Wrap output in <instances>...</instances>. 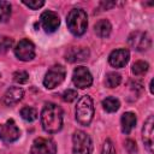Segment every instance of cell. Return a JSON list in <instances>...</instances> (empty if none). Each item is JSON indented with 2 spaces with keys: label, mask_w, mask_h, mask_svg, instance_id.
Returning <instances> with one entry per match:
<instances>
[{
  "label": "cell",
  "mask_w": 154,
  "mask_h": 154,
  "mask_svg": "<svg viewBox=\"0 0 154 154\" xmlns=\"http://www.w3.org/2000/svg\"><path fill=\"white\" fill-rule=\"evenodd\" d=\"M124 148H125V150H126L129 154H135V153L137 152L136 143H135V141H132V140H126L125 143H124Z\"/></svg>",
  "instance_id": "4316f807"
},
{
  "label": "cell",
  "mask_w": 154,
  "mask_h": 154,
  "mask_svg": "<svg viewBox=\"0 0 154 154\" xmlns=\"http://www.w3.org/2000/svg\"><path fill=\"white\" fill-rule=\"evenodd\" d=\"M130 59V53L128 49L125 48H119V49H114L111 52L109 57H108V63L113 66V67H124L128 61Z\"/></svg>",
  "instance_id": "7c38bea8"
},
{
  "label": "cell",
  "mask_w": 154,
  "mask_h": 154,
  "mask_svg": "<svg viewBox=\"0 0 154 154\" xmlns=\"http://www.w3.org/2000/svg\"><path fill=\"white\" fill-rule=\"evenodd\" d=\"M120 81H122V77L119 73L117 72H109L107 73L106 76V79H105V83L108 88H116L120 84Z\"/></svg>",
  "instance_id": "ffe728a7"
},
{
  "label": "cell",
  "mask_w": 154,
  "mask_h": 154,
  "mask_svg": "<svg viewBox=\"0 0 154 154\" xmlns=\"http://www.w3.org/2000/svg\"><path fill=\"white\" fill-rule=\"evenodd\" d=\"M41 124L48 134L60 131L63 128V109L55 103H46L41 112Z\"/></svg>",
  "instance_id": "6da1fadb"
},
{
  "label": "cell",
  "mask_w": 154,
  "mask_h": 154,
  "mask_svg": "<svg viewBox=\"0 0 154 154\" xmlns=\"http://www.w3.org/2000/svg\"><path fill=\"white\" fill-rule=\"evenodd\" d=\"M23 96H24V90L20 87H11L4 94L2 101L6 106H12L18 103L23 99Z\"/></svg>",
  "instance_id": "4fadbf2b"
},
{
  "label": "cell",
  "mask_w": 154,
  "mask_h": 154,
  "mask_svg": "<svg viewBox=\"0 0 154 154\" xmlns=\"http://www.w3.org/2000/svg\"><path fill=\"white\" fill-rule=\"evenodd\" d=\"M102 154H116L113 143H112L109 140H106V141H105L103 147H102Z\"/></svg>",
  "instance_id": "83f0119b"
},
{
  "label": "cell",
  "mask_w": 154,
  "mask_h": 154,
  "mask_svg": "<svg viewBox=\"0 0 154 154\" xmlns=\"http://www.w3.org/2000/svg\"><path fill=\"white\" fill-rule=\"evenodd\" d=\"M94 29H95V32H96L97 36H100V37H107L111 34L112 25H111V23L107 19H100L94 25Z\"/></svg>",
  "instance_id": "e0dca14e"
},
{
  "label": "cell",
  "mask_w": 154,
  "mask_h": 154,
  "mask_svg": "<svg viewBox=\"0 0 154 154\" xmlns=\"http://www.w3.org/2000/svg\"><path fill=\"white\" fill-rule=\"evenodd\" d=\"M77 99V90L75 89H67L63 93V100L66 102H72Z\"/></svg>",
  "instance_id": "d4e9b609"
},
{
  "label": "cell",
  "mask_w": 154,
  "mask_h": 154,
  "mask_svg": "<svg viewBox=\"0 0 154 154\" xmlns=\"http://www.w3.org/2000/svg\"><path fill=\"white\" fill-rule=\"evenodd\" d=\"M65 76H66V71L63 65H53L45 75L43 85L47 89H53L64 81Z\"/></svg>",
  "instance_id": "5b68a950"
},
{
  "label": "cell",
  "mask_w": 154,
  "mask_h": 154,
  "mask_svg": "<svg viewBox=\"0 0 154 154\" xmlns=\"http://www.w3.org/2000/svg\"><path fill=\"white\" fill-rule=\"evenodd\" d=\"M20 116L26 122H34L36 118H37V111L34 108V107H30V106H25L20 109Z\"/></svg>",
  "instance_id": "d6986e66"
},
{
  "label": "cell",
  "mask_w": 154,
  "mask_h": 154,
  "mask_svg": "<svg viewBox=\"0 0 154 154\" xmlns=\"http://www.w3.org/2000/svg\"><path fill=\"white\" fill-rule=\"evenodd\" d=\"M40 23L46 32H54L60 25L59 16L53 11H45L40 17Z\"/></svg>",
  "instance_id": "8fae6325"
},
{
  "label": "cell",
  "mask_w": 154,
  "mask_h": 154,
  "mask_svg": "<svg viewBox=\"0 0 154 154\" xmlns=\"http://www.w3.org/2000/svg\"><path fill=\"white\" fill-rule=\"evenodd\" d=\"M31 154H55L57 153V146L53 140L51 138H45V137H38L35 138L31 149Z\"/></svg>",
  "instance_id": "52a82bcc"
},
{
  "label": "cell",
  "mask_w": 154,
  "mask_h": 154,
  "mask_svg": "<svg viewBox=\"0 0 154 154\" xmlns=\"http://www.w3.org/2000/svg\"><path fill=\"white\" fill-rule=\"evenodd\" d=\"M13 79H14V82H17L19 84H23V83H26L28 82L29 75L25 71H16L13 73Z\"/></svg>",
  "instance_id": "603a6c76"
},
{
  "label": "cell",
  "mask_w": 154,
  "mask_h": 154,
  "mask_svg": "<svg viewBox=\"0 0 154 154\" xmlns=\"http://www.w3.org/2000/svg\"><path fill=\"white\" fill-rule=\"evenodd\" d=\"M128 43L129 46L138 52H143L150 48L152 46V40L150 36L147 32L143 31H134L130 34L129 38H128Z\"/></svg>",
  "instance_id": "8992f818"
},
{
  "label": "cell",
  "mask_w": 154,
  "mask_h": 154,
  "mask_svg": "<svg viewBox=\"0 0 154 154\" xmlns=\"http://www.w3.org/2000/svg\"><path fill=\"white\" fill-rule=\"evenodd\" d=\"M72 82L77 88L84 89L91 85L93 83V76L90 71L84 66H77L73 70L72 73Z\"/></svg>",
  "instance_id": "30bf717a"
},
{
  "label": "cell",
  "mask_w": 154,
  "mask_h": 154,
  "mask_svg": "<svg viewBox=\"0 0 154 154\" xmlns=\"http://www.w3.org/2000/svg\"><path fill=\"white\" fill-rule=\"evenodd\" d=\"M89 51L84 47H72L67 53H66V60L70 63H76V61H83L88 58Z\"/></svg>",
  "instance_id": "9a60e30c"
},
{
  "label": "cell",
  "mask_w": 154,
  "mask_h": 154,
  "mask_svg": "<svg viewBox=\"0 0 154 154\" xmlns=\"http://www.w3.org/2000/svg\"><path fill=\"white\" fill-rule=\"evenodd\" d=\"M11 16V4L0 1V22H6Z\"/></svg>",
  "instance_id": "7402d4cb"
},
{
  "label": "cell",
  "mask_w": 154,
  "mask_h": 154,
  "mask_svg": "<svg viewBox=\"0 0 154 154\" xmlns=\"http://www.w3.org/2000/svg\"><path fill=\"white\" fill-rule=\"evenodd\" d=\"M153 125H154V120H153V116H150L146 123H144V126H143V130H142V138H143V142H144V146L147 147V149L152 153L153 152Z\"/></svg>",
  "instance_id": "5bb4252c"
},
{
  "label": "cell",
  "mask_w": 154,
  "mask_h": 154,
  "mask_svg": "<svg viewBox=\"0 0 154 154\" xmlns=\"http://www.w3.org/2000/svg\"><path fill=\"white\" fill-rule=\"evenodd\" d=\"M102 107H103V109H105L106 112L113 113V112H116V111L119 109L120 102H119L118 99L112 97V96H108V97H106V99L102 101Z\"/></svg>",
  "instance_id": "ac0fdd59"
},
{
  "label": "cell",
  "mask_w": 154,
  "mask_h": 154,
  "mask_svg": "<svg viewBox=\"0 0 154 154\" xmlns=\"http://www.w3.org/2000/svg\"><path fill=\"white\" fill-rule=\"evenodd\" d=\"M120 124H122V131L124 134H130L131 130L135 128L136 125V116L132 112H125L122 116L120 119Z\"/></svg>",
  "instance_id": "2e32d148"
},
{
  "label": "cell",
  "mask_w": 154,
  "mask_h": 154,
  "mask_svg": "<svg viewBox=\"0 0 154 154\" xmlns=\"http://www.w3.org/2000/svg\"><path fill=\"white\" fill-rule=\"evenodd\" d=\"M93 143L90 137L81 130H77L72 136V154H91Z\"/></svg>",
  "instance_id": "277c9868"
},
{
  "label": "cell",
  "mask_w": 154,
  "mask_h": 154,
  "mask_svg": "<svg viewBox=\"0 0 154 154\" xmlns=\"http://www.w3.org/2000/svg\"><path fill=\"white\" fill-rule=\"evenodd\" d=\"M93 116H94L93 100L89 95H83L78 100L76 106V120L81 125L87 126L93 120Z\"/></svg>",
  "instance_id": "3957f363"
},
{
  "label": "cell",
  "mask_w": 154,
  "mask_h": 154,
  "mask_svg": "<svg viewBox=\"0 0 154 154\" xmlns=\"http://www.w3.org/2000/svg\"><path fill=\"white\" fill-rule=\"evenodd\" d=\"M16 57L22 61H29L35 57V46L31 41L23 38L14 47Z\"/></svg>",
  "instance_id": "9c48e42d"
},
{
  "label": "cell",
  "mask_w": 154,
  "mask_h": 154,
  "mask_svg": "<svg viewBox=\"0 0 154 154\" xmlns=\"http://www.w3.org/2000/svg\"><path fill=\"white\" fill-rule=\"evenodd\" d=\"M148 67H149V65H148V63L147 61H143V60H138V61H136L134 65H132V73L134 75H136V76H142V75H144L147 71H148Z\"/></svg>",
  "instance_id": "44dd1931"
},
{
  "label": "cell",
  "mask_w": 154,
  "mask_h": 154,
  "mask_svg": "<svg viewBox=\"0 0 154 154\" xmlns=\"http://www.w3.org/2000/svg\"><path fill=\"white\" fill-rule=\"evenodd\" d=\"M67 28L75 36H81L85 32L88 26L87 13L82 8H73L70 11L66 18Z\"/></svg>",
  "instance_id": "7a4b0ae2"
},
{
  "label": "cell",
  "mask_w": 154,
  "mask_h": 154,
  "mask_svg": "<svg viewBox=\"0 0 154 154\" xmlns=\"http://www.w3.org/2000/svg\"><path fill=\"white\" fill-rule=\"evenodd\" d=\"M20 131L13 119H8L6 123L0 124V138L4 142L11 143L19 138Z\"/></svg>",
  "instance_id": "ba28073f"
},
{
  "label": "cell",
  "mask_w": 154,
  "mask_h": 154,
  "mask_svg": "<svg viewBox=\"0 0 154 154\" xmlns=\"http://www.w3.org/2000/svg\"><path fill=\"white\" fill-rule=\"evenodd\" d=\"M23 4L25 6H28L29 8H31V10H38V8H41L45 5V1H42V0H30V1H26V0H24Z\"/></svg>",
  "instance_id": "484cf974"
},
{
  "label": "cell",
  "mask_w": 154,
  "mask_h": 154,
  "mask_svg": "<svg viewBox=\"0 0 154 154\" xmlns=\"http://www.w3.org/2000/svg\"><path fill=\"white\" fill-rule=\"evenodd\" d=\"M13 43V40L7 37V36H1L0 35V52H6Z\"/></svg>",
  "instance_id": "cb8c5ba5"
}]
</instances>
